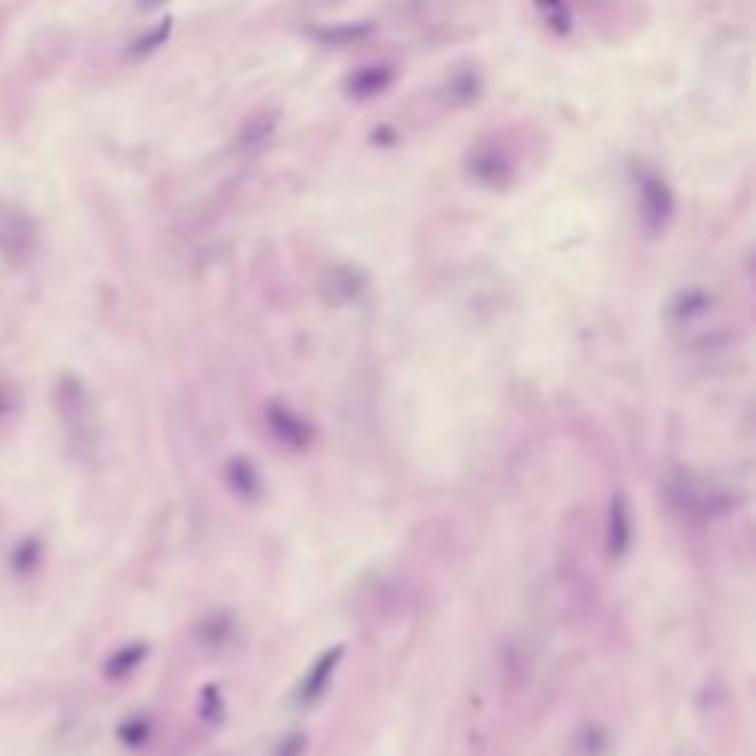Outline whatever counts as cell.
Instances as JSON below:
<instances>
[{"label": "cell", "mask_w": 756, "mask_h": 756, "mask_svg": "<svg viewBox=\"0 0 756 756\" xmlns=\"http://www.w3.org/2000/svg\"><path fill=\"white\" fill-rule=\"evenodd\" d=\"M632 184H635V198H638V216L647 234H662L668 222L674 219L677 198L671 184L653 172L650 166H635L632 169Z\"/></svg>", "instance_id": "1"}, {"label": "cell", "mask_w": 756, "mask_h": 756, "mask_svg": "<svg viewBox=\"0 0 756 756\" xmlns=\"http://www.w3.org/2000/svg\"><path fill=\"white\" fill-rule=\"evenodd\" d=\"M464 172H467V178L473 184L491 189V192H503L517 178L514 157L505 151V145H500L497 139H482L479 145H473L467 151Z\"/></svg>", "instance_id": "2"}, {"label": "cell", "mask_w": 756, "mask_h": 756, "mask_svg": "<svg viewBox=\"0 0 756 756\" xmlns=\"http://www.w3.org/2000/svg\"><path fill=\"white\" fill-rule=\"evenodd\" d=\"M39 246V228L33 216L15 204H0V257L6 263H27Z\"/></svg>", "instance_id": "3"}, {"label": "cell", "mask_w": 756, "mask_h": 756, "mask_svg": "<svg viewBox=\"0 0 756 756\" xmlns=\"http://www.w3.org/2000/svg\"><path fill=\"white\" fill-rule=\"evenodd\" d=\"M57 408H60L68 435L74 441H83L86 423H89V405H86V390L77 378H63L57 384Z\"/></svg>", "instance_id": "4"}, {"label": "cell", "mask_w": 756, "mask_h": 756, "mask_svg": "<svg viewBox=\"0 0 756 756\" xmlns=\"http://www.w3.org/2000/svg\"><path fill=\"white\" fill-rule=\"evenodd\" d=\"M393 83H396V68L387 63H373V65H361V68H355V71L346 77L343 89H346V95H349V98L370 101V98L384 95Z\"/></svg>", "instance_id": "5"}, {"label": "cell", "mask_w": 756, "mask_h": 756, "mask_svg": "<svg viewBox=\"0 0 756 756\" xmlns=\"http://www.w3.org/2000/svg\"><path fill=\"white\" fill-rule=\"evenodd\" d=\"M169 36H172V18L160 21L154 30H148L145 36H139V39L127 48V57H130V60H142V57L154 54L157 48H163V45L169 42Z\"/></svg>", "instance_id": "6"}, {"label": "cell", "mask_w": 756, "mask_h": 756, "mask_svg": "<svg viewBox=\"0 0 756 756\" xmlns=\"http://www.w3.org/2000/svg\"><path fill=\"white\" fill-rule=\"evenodd\" d=\"M538 12L544 15V21L556 30V33H567L570 30V9L567 0H535Z\"/></svg>", "instance_id": "7"}, {"label": "cell", "mask_w": 756, "mask_h": 756, "mask_svg": "<svg viewBox=\"0 0 756 756\" xmlns=\"http://www.w3.org/2000/svg\"><path fill=\"white\" fill-rule=\"evenodd\" d=\"M142 656V647H127V650H119L110 665H107V677H125L127 671L136 665V659Z\"/></svg>", "instance_id": "8"}, {"label": "cell", "mask_w": 756, "mask_h": 756, "mask_svg": "<svg viewBox=\"0 0 756 756\" xmlns=\"http://www.w3.org/2000/svg\"><path fill=\"white\" fill-rule=\"evenodd\" d=\"M36 553H39V547H36L33 541H27V544H21V550H18V553L12 556V565H15L18 570H21V573H24L27 567H33L36 562H39V559H30V556H36Z\"/></svg>", "instance_id": "9"}, {"label": "cell", "mask_w": 756, "mask_h": 756, "mask_svg": "<svg viewBox=\"0 0 756 756\" xmlns=\"http://www.w3.org/2000/svg\"><path fill=\"white\" fill-rule=\"evenodd\" d=\"M6 414H9V399H6V393L0 390V420H3Z\"/></svg>", "instance_id": "10"}, {"label": "cell", "mask_w": 756, "mask_h": 756, "mask_svg": "<svg viewBox=\"0 0 756 756\" xmlns=\"http://www.w3.org/2000/svg\"><path fill=\"white\" fill-rule=\"evenodd\" d=\"M157 3H163V0H145V3H142V6H145V9H148V6H157Z\"/></svg>", "instance_id": "11"}]
</instances>
